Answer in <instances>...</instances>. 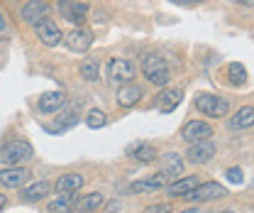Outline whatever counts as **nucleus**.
Segmentation results:
<instances>
[{"mask_svg":"<svg viewBox=\"0 0 254 213\" xmlns=\"http://www.w3.org/2000/svg\"><path fill=\"white\" fill-rule=\"evenodd\" d=\"M184 101V91L181 89H164L157 96V108L161 113H171L179 108V103Z\"/></svg>","mask_w":254,"mask_h":213,"instance_id":"nucleus-14","label":"nucleus"},{"mask_svg":"<svg viewBox=\"0 0 254 213\" xmlns=\"http://www.w3.org/2000/svg\"><path fill=\"white\" fill-rule=\"evenodd\" d=\"M235 2H242V5H252V0H235Z\"/></svg>","mask_w":254,"mask_h":213,"instance_id":"nucleus-34","label":"nucleus"},{"mask_svg":"<svg viewBox=\"0 0 254 213\" xmlns=\"http://www.w3.org/2000/svg\"><path fill=\"white\" fill-rule=\"evenodd\" d=\"M44 17H49V5L44 2V0H30L25 7H22V20L27 22V25H37V22H42Z\"/></svg>","mask_w":254,"mask_h":213,"instance_id":"nucleus-13","label":"nucleus"},{"mask_svg":"<svg viewBox=\"0 0 254 213\" xmlns=\"http://www.w3.org/2000/svg\"><path fill=\"white\" fill-rule=\"evenodd\" d=\"M12 37V25H10V20L0 12V39H10Z\"/></svg>","mask_w":254,"mask_h":213,"instance_id":"nucleus-29","label":"nucleus"},{"mask_svg":"<svg viewBox=\"0 0 254 213\" xmlns=\"http://www.w3.org/2000/svg\"><path fill=\"white\" fill-rule=\"evenodd\" d=\"M59 12H62L64 20L73 22L76 27H83V22L88 20L91 7L83 0H59Z\"/></svg>","mask_w":254,"mask_h":213,"instance_id":"nucleus-4","label":"nucleus"},{"mask_svg":"<svg viewBox=\"0 0 254 213\" xmlns=\"http://www.w3.org/2000/svg\"><path fill=\"white\" fill-rule=\"evenodd\" d=\"M252 122H254V108L252 106H245V108H240L237 115L230 120V127H232V130H245V127H252Z\"/></svg>","mask_w":254,"mask_h":213,"instance_id":"nucleus-22","label":"nucleus"},{"mask_svg":"<svg viewBox=\"0 0 254 213\" xmlns=\"http://www.w3.org/2000/svg\"><path fill=\"white\" fill-rule=\"evenodd\" d=\"M195 108L208 118H222V115L230 113V103L220 96H213V93H198L195 96Z\"/></svg>","mask_w":254,"mask_h":213,"instance_id":"nucleus-3","label":"nucleus"},{"mask_svg":"<svg viewBox=\"0 0 254 213\" xmlns=\"http://www.w3.org/2000/svg\"><path fill=\"white\" fill-rule=\"evenodd\" d=\"M83 177L81 174H64L59 182L54 184V189L59 191V194H73V191H78L81 186H83Z\"/></svg>","mask_w":254,"mask_h":213,"instance_id":"nucleus-20","label":"nucleus"},{"mask_svg":"<svg viewBox=\"0 0 254 213\" xmlns=\"http://www.w3.org/2000/svg\"><path fill=\"white\" fill-rule=\"evenodd\" d=\"M71 211V194H62L49 204V213H68Z\"/></svg>","mask_w":254,"mask_h":213,"instance_id":"nucleus-27","label":"nucleus"},{"mask_svg":"<svg viewBox=\"0 0 254 213\" xmlns=\"http://www.w3.org/2000/svg\"><path fill=\"white\" fill-rule=\"evenodd\" d=\"M7 206V199H5V194H0V211Z\"/></svg>","mask_w":254,"mask_h":213,"instance_id":"nucleus-32","label":"nucleus"},{"mask_svg":"<svg viewBox=\"0 0 254 213\" xmlns=\"http://www.w3.org/2000/svg\"><path fill=\"white\" fill-rule=\"evenodd\" d=\"M64 106H66V93L64 91L42 93V98H39V103H37V108H39L42 113H57V110H62Z\"/></svg>","mask_w":254,"mask_h":213,"instance_id":"nucleus-15","label":"nucleus"},{"mask_svg":"<svg viewBox=\"0 0 254 213\" xmlns=\"http://www.w3.org/2000/svg\"><path fill=\"white\" fill-rule=\"evenodd\" d=\"M34 34H37V39H39L42 44H47V47H57L64 37L62 30L57 27V22H54L52 17H44L42 22H37V25H34Z\"/></svg>","mask_w":254,"mask_h":213,"instance_id":"nucleus-7","label":"nucleus"},{"mask_svg":"<svg viewBox=\"0 0 254 213\" xmlns=\"http://www.w3.org/2000/svg\"><path fill=\"white\" fill-rule=\"evenodd\" d=\"M105 122H108V115H105L103 110H98V108H93V110L86 115V125H88V127H93V130L103 127Z\"/></svg>","mask_w":254,"mask_h":213,"instance_id":"nucleus-28","label":"nucleus"},{"mask_svg":"<svg viewBox=\"0 0 254 213\" xmlns=\"http://www.w3.org/2000/svg\"><path fill=\"white\" fill-rule=\"evenodd\" d=\"M181 213H195V211H193V209H189V211H181Z\"/></svg>","mask_w":254,"mask_h":213,"instance_id":"nucleus-35","label":"nucleus"},{"mask_svg":"<svg viewBox=\"0 0 254 213\" xmlns=\"http://www.w3.org/2000/svg\"><path fill=\"white\" fill-rule=\"evenodd\" d=\"M49 184L47 182H37V184H32V186H25L22 189V194H20V199L22 201H27V204H34V201H42L47 194H49Z\"/></svg>","mask_w":254,"mask_h":213,"instance_id":"nucleus-19","label":"nucleus"},{"mask_svg":"<svg viewBox=\"0 0 254 213\" xmlns=\"http://www.w3.org/2000/svg\"><path fill=\"white\" fill-rule=\"evenodd\" d=\"M220 213H235V211H220Z\"/></svg>","mask_w":254,"mask_h":213,"instance_id":"nucleus-36","label":"nucleus"},{"mask_svg":"<svg viewBox=\"0 0 254 213\" xmlns=\"http://www.w3.org/2000/svg\"><path fill=\"white\" fill-rule=\"evenodd\" d=\"M78 120H81V115H78V106H71L66 113H62V115H59V120H57V125H54L52 130H66V127L76 125Z\"/></svg>","mask_w":254,"mask_h":213,"instance_id":"nucleus-24","label":"nucleus"},{"mask_svg":"<svg viewBox=\"0 0 254 213\" xmlns=\"http://www.w3.org/2000/svg\"><path fill=\"white\" fill-rule=\"evenodd\" d=\"M222 196H227V189L218 182H208V184H198V186H195L190 194H186L184 199L203 204V201H215V199H222Z\"/></svg>","mask_w":254,"mask_h":213,"instance_id":"nucleus-5","label":"nucleus"},{"mask_svg":"<svg viewBox=\"0 0 254 213\" xmlns=\"http://www.w3.org/2000/svg\"><path fill=\"white\" fill-rule=\"evenodd\" d=\"M142 74H144L147 81L154 84V86H166L169 79H171L169 64H166L164 57H159V54H147V57H144V61H142Z\"/></svg>","mask_w":254,"mask_h":213,"instance_id":"nucleus-2","label":"nucleus"},{"mask_svg":"<svg viewBox=\"0 0 254 213\" xmlns=\"http://www.w3.org/2000/svg\"><path fill=\"white\" fill-rule=\"evenodd\" d=\"M81 76H83L86 81H98V79H100V66H98V61L91 59V57H86V59L81 61Z\"/></svg>","mask_w":254,"mask_h":213,"instance_id":"nucleus-25","label":"nucleus"},{"mask_svg":"<svg viewBox=\"0 0 254 213\" xmlns=\"http://www.w3.org/2000/svg\"><path fill=\"white\" fill-rule=\"evenodd\" d=\"M161 186H164V177H161V174H154V177H149V179L134 182L129 186V191H132V194H147V191H159Z\"/></svg>","mask_w":254,"mask_h":213,"instance_id":"nucleus-21","label":"nucleus"},{"mask_svg":"<svg viewBox=\"0 0 254 213\" xmlns=\"http://www.w3.org/2000/svg\"><path fill=\"white\" fill-rule=\"evenodd\" d=\"M144 213H171V206L169 204H154V206H147Z\"/></svg>","mask_w":254,"mask_h":213,"instance_id":"nucleus-30","label":"nucleus"},{"mask_svg":"<svg viewBox=\"0 0 254 213\" xmlns=\"http://www.w3.org/2000/svg\"><path fill=\"white\" fill-rule=\"evenodd\" d=\"M105 204V199H103V194H86V196H81V201L76 204V209L81 213H91V211H95V209H100Z\"/></svg>","mask_w":254,"mask_h":213,"instance_id":"nucleus-23","label":"nucleus"},{"mask_svg":"<svg viewBox=\"0 0 254 213\" xmlns=\"http://www.w3.org/2000/svg\"><path fill=\"white\" fill-rule=\"evenodd\" d=\"M127 154L137 162H154L159 157V150L152 142H134V145L127 147Z\"/></svg>","mask_w":254,"mask_h":213,"instance_id":"nucleus-16","label":"nucleus"},{"mask_svg":"<svg viewBox=\"0 0 254 213\" xmlns=\"http://www.w3.org/2000/svg\"><path fill=\"white\" fill-rule=\"evenodd\" d=\"M64 42L71 52H88V47L93 44V32L88 27H73L68 34H64Z\"/></svg>","mask_w":254,"mask_h":213,"instance_id":"nucleus-8","label":"nucleus"},{"mask_svg":"<svg viewBox=\"0 0 254 213\" xmlns=\"http://www.w3.org/2000/svg\"><path fill=\"white\" fill-rule=\"evenodd\" d=\"M174 2H184V5H193V2H203V0H174Z\"/></svg>","mask_w":254,"mask_h":213,"instance_id":"nucleus-33","label":"nucleus"},{"mask_svg":"<svg viewBox=\"0 0 254 213\" xmlns=\"http://www.w3.org/2000/svg\"><path fill=\"white\" fill-rule=\"evenodd\" d=\"M32 157H34V150L25 140H10V142L0 145V164L2 167H20L22 162H30Z\"/></svg>","mask_w":254,"mask_h":213,"instance_id":"nucleus-1","label":"nucleus"},{"mask_svg":"<svg viewBox=\"0 0 254 213\" xmlns=\"http://www.w3.org/2000/svg\"><path fill=\"white\" fill-rule=\"evenodd\" d=\"M227 179H230V182H235V184H240L242 179H245V177H242V169H235V167H232V169H227Z\"/></svg>","mask_w":254,"mask_h":213,"instance_id":"nucleus-31","label":"nucleus"},{"mask_svg":"<svg viewBox=\"0 0 254 213\" xmlns=\"http://www.w3.org/2000/svg\"><path fill=\"white\" fill-rule=\"evenodd\" d=\"M210 135H213V127H210L205 120H190V122H186L184 130H181V137H184L189 145L210 140Z\"/></svg>","mask_w":254,"mask_h":213,"instance_id":"nucleus-9","label":"nucleus"},{"mask_svg":"<svg viewBox=\"0 0 254 213\" xmlns=\"http://www.w3.org/2000/svg\"><path fill=\"white\" fill-rule=\"evenodd\" d=\"M32 172L25 167H2L0 169V184L7 186V189H17V186H25L30 182Z\"/></svg>","mask_w":254,"mask_h":213,"instance_id":"nucleus-10","label":"nucleus"},{"mask_svg":"<svg viewBox=\"0 0 254 213\" xmlns=\"http://www.w3.org/2000/svg\"><path fill=\"white\" fill-rule=\"evenodd\" d=\"M159 169H161V177H171V179H181L184 174V159L176 152H166L159 159Z\"/></svg>","mask_w":254,"mask_h":213,"instance_id":"nucleus-12","label":"nucleus"},{"mask_svg":"<svg viewBox=\"0 0 254 213\" xmlns=\"http://www.w3.org/2000/svg\"><path fill=\"white\" fill-rule=\"evenodd\" d=\"M227 74H230V84H235V86H242L247 81V69L242 64H237V61H232L227 66Z\"/></svg>","mask_w":254,"mask_h":213,"instance_id":"nucleus-26","label":"nucleus"},{"mask_svg":"<svg viewBox=\"0 0 254 213\" xmlns=\"http://www.w3.org/2000/svg\"><path fill=\"white\" fill-rule=\"evenodd\" d=\"M215 157V145L210 140H203V142H193L186 152V159L193 164H208L210 159Z\"/></svg>","mask_w":254,"mask_h":213,"instance_id":"nucleus-11","label":"nucleus"},{"mask_svg":"<svg viewBox=\"0 0 254 213\" xmlns=\"http://www.w3.org/2000/svg\"><path fill=\"white\" fill-rule=\"evenodd\" d=\"M142 89L139 86H134V84H125V86H120V91H118V106L120 108H132L134 103H139L142 101Z\"/></svg>","mask_w":254,"mask_h":213,"instance_id":"nucleus-17","label":"nucleus"},{"mask_svg":"<svg viewBox=\"0 0 254 213\" xmlns=\"http://www.w3.org/2000/svg\"><path fill=\"white\" fill-rule=\"evenodd\" d=\"M198 177H184V179H176L174 184H169V196H174V199H184L186 194H190L195 186H198Z\"/></svg>","mask_w":254,"mask_h":213,"instance_id":"nucleus-18","label":"nucleus"},{"mask_svg":"<svg viewBox=\"0 0 254 213\" xmlns=\"http://www.w3.org/2000/svg\"><path fill=\"white\" fill-rule=\"evenodd\" d=\"M134 74H137L134 66L127 59H113L108 64V76H110V84H115V86L129 84V81L134 79Z\"/></svg>","mask_w":254,"mask_h":213,"instance_id":"nucleus-6","label":"nucleus"}]
</instances>
